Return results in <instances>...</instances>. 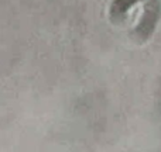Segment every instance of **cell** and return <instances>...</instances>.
<instances>
[{
  "mask_svg": "<svg viewBox=\"0 0 161 152\" xmlns=\"http://www.w3.org/2000/svg\"><path fill=\"white\" fill-rule=\"evenodd\" d=\"M160 13H161L160 0H150L146 4L142 20L137 24V27L134 28V38L137 41L143 42L150 38L157 25V21L160 18Z\"/></svg>",
  "mask_w": 161,
  "mask_h": 152,
  "instance_id": "obj_1",
  "label": "cell"
},
{
  "mask_svg": "<svg viewBox=\"0 0 161 152\" xmlns=\"http://www.w3.org/2000/svg\"><path fill=\"white\" fill-rule=\"evenodd\" d=\"M139 2H142V0H113L110 4V11H109L112 20L113 21H123L129 10Z\"/></svg>",
  "mask_w": 161,
  "mask_h": 152,
  "instance_id": "obj_2",
  "label": "cell"
}]
</instances>
